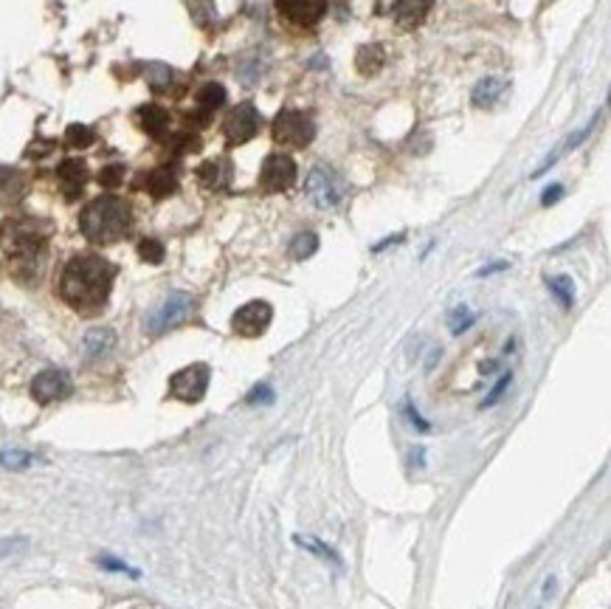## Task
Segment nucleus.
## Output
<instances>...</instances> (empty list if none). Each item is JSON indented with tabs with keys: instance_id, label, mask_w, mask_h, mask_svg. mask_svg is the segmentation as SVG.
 <instances>
[{
	"instance_id": "f257e3e1",
	"label": "nucleus",
	"mask_w": 611,
	"mask_h": 609,
	"mask_svg": "<svg viewBox=\"0 0 611 609\" xmlns=\"http://www.w3.org/2000/svg\"><path fill=\"white\" fill-rule=\"evenodd\" d=\"M113 277H116V268L108 260L96 254H80L65 265L62 280H60V294L80 313H93L108 302Z\"/></svg>"
},
{
	"instance_id": "f03ea898",
	"label": "nucleus",
	"mask_w": 611,
	"mask_h": 609,
	"mask_svg": "<svg viewBox=\"0 0 611 609\" xmlns=\"http://www.w3.org/2000/svg\"><path fill=\"white\" fill-rule=\"evenodd\" d=\"M45 240L48 232L45 226H40L37 221H9L0 229V246L9 254V265L14 277L20 280H32L40 271V260L45 252Z\"/></svg>"
},
{
	"instance_id": "7ed1b4c3",
	"label": "nucleus",
	"mask_w": 611,
	"mask_h": 609,
	"mask_svg": "<svg viewBox=\"0 0 611 609\" xmlns=\"http://www.w3.org/2000/svg\"><path fill=\"white\" fill-rule=\"evenodd\" d=\"M80 229L90 243H99V246L116 243L130 229V206L121 198H113V195L96 198L82 209Z\"/></svg>"
},
{
	"instance_id": "20e7f679",
	"label": "nucleus",
	"mask_w": 611,
	"mask_h": 609,
	"mask_svg": "<svg viewBox=\"0 0 611 609\" xmlns=\"http://www.w3.org/2000/svg\"><path fill=\"white\" fill-rule=\"evenodd\" d=\"M271 133H274V141L282 144V147L302 150L315 138V125L307 113H302L296 108H285L274 116Z\"/></svg>"
},
{
	"instance_id": "39448f33",
	"label": "nucleus",
	"mask_w": 611,
	"mask_h": 609,
	"mask_svg": "<svg viewBox=\"0 0 611 609\" xmlns=\"http://www.w3.org/2000/svg\"><path fill=\"white\" fill-rule=\"evenodd\" d=\"M194 310V300L183 290H175V294H169L150 316H146V333L153 336H161L166 330H173L178 325H183Z\"/></svg>"
},
{
	"instance_id": "423d86ee",
	"label": "nucleus",
	"mask_w": 611,
	"mask_h": 609,
	"mask_svg": "<svg viewBox=\"0 0 611 609\" xmlns=\"http://www.w3.org/2000/svg\"><path fill=\"white\" fill-rule=\"evenodd\" d=\"M307 195L310 201L319 206V209H333L344 201V181H341L330 167H313L310 176H307Z\"/></svg>"
},
{
	"instance_id": "0eeeda50",
	"label": "nucleus",
	"mask_w": 611,
	"mask_h": 609,
	"mask_svg": "<svg viewBox=\"0 0 611 609\" xmlns=\"http://www.w3.org/2000/svg\"><path fill=\"white\" fill-rule=\"evenodd\" d=\"M209 378H212V370L206 364H189V367H183L181 373L169 378V395L183 404H198L206 395Z\"/></svg>"
},
{
	"instance_id": "6e6552de",
	"label": "nucleus",
	"mask_w": 611,
	"mask_h": 609,
	"mask_svg": "<svg viewBox=\"0 0 611 609\" xmlns=\"http://www.w3.org/2000/svg\"><path fill=\"white\" fill-rule=\"evenodd\" d=\"M296 176H299L296 161L285 153H274V156H268L265 164H262L259 184H262L265 192H285L296 184Z\"/></svg>"
},
{
	"instance_id": "1a4fd4ad",
	"label": "nucleus",
	"mask_w": 611,
	"mask_h": 609,
	"mask_svg": "<svg viewBox=\"0 0 611 609\" xmlns=\"http://www.w3.org/2000/svg\"><path fill=\"white\" fill-rule=\"evenodd\" d=\"M271 319H274V308L268 305V302H262V300H254V302L242 305V308L234 313L231 328H234L237 336L257 338V336H262V333L268 330Z\"/></svg>"
},
{
	"instance_id": "9d476101",
	"label": "nucleus",
	"mask_w": 611,
	"mask_h": 609,
	"mask_svg": "<svg viewBox=\"0 0 611 609\" xmlns=\"http://www.w3.org/2000/svg\"><path fill=\"white\" fill-rule=\"evenodd\" d=\"M257 130H259V113L251 102L231 108V113L223 121V133L229 144H246L257 136Z\"/></svg>"
},
{
	"instance_id": "9b49d317",
	"label": "nucleus",
	"mask_w": 611,
	"mask_h": 609,
	"mask_svg": "<svg viewBox=\"0 0 611 609\" xmlns=\"http://www.w3.org/2000/svg\"><path fill=\"white\" fill-rule=\"evenodd\" d=\"M70 378L62 370H42L34 381H32V398L37 404H54L70 395Z\"/></svg>"
},
{
	"instance_id": "f8f14e48",
	"label": "nucleus",
	"mask_w": 611,
	"mask_h": 609,
	"mask_svg": "<svg viewBox=\"0 0 611 609\" xmlns=\"http://www.w3.org/2000/svg\"><path fill=\"white\" fill-rule=\"evenodd\" d=\"M277 9L296 26H315L327 12V0H277Z\"/></svg>"
},
{
	"instance_id": "ddd939ff",
	"label": "nucleus",
	"mask_w": 611,
	"mask_h": 609,
	"mask_svg": "<svg viewBox=\"0 0 611 609\" xmlns=\"http://www.w3.org/2000/svg\"><path fill=\"white\" fill-rule=\"evenodd\" d=\"M434 0H392V17L403 29H418L428 17Z\"/></svg>"
},
{
	"instance_id": "4468645a",
	"label": "nucleus",
	"mask_w": 611,
	"mask_h": 609,
	"mask_svg": "<svg viewBox=\"0 0 611 609\" xmlns=\"http://www.w3.org/2000/svg\"><path fill=\"white\" fill-rule=\"evenodd\" d=\"M57 176H60V181L65 186L68 198H77V195L82 192V186H85V181H88V167L80 158H68V161L60 164Z\"/></svg>"
},
{
	"instance_id": "2eb2a0df",
	"label": "nucleus",
	"mask_w": 611,
	"mask_h": 609,
	"mask_svg": "<svg viewBox=\"0 0 611 609\" xmlns=\"http://www.w3.org/2000/svg\"><path fill=\"white\" fill-rule=\"evenodd\" d=\"M226 100H229V93H226L223 85H220V82H206L198 90V119L206 121L214 110H220L226 105Z\"/></svg>"
},
{
	"instance_id": "dca6fc26",
	"label": "nucleus",
	"mask_w": 611,
	"mask_h": 609,
	"mask_svg": "<svg viewBox=\"0 0 611 609\" xmlns=\"http://www.w3.org/2000/svg\"><path fill=\"white\" fill-rule=\"evenodd\" d=\"M113 345H116V333L110 328H93V330H88L85 333V342H82L88 358H102V356H108L113 350Z\"/></svg>"
},
{
	"instance_id": "f3484780",
	"label": "nucleus",
	"mask_w": 611,
	"mask_h": 609,
	"mask_svg": "<svg viewBox=\"0 0 611 609\" xmlns=\"http://www.w3.org/2000/svg\"><path fill=\"white\" fill-rule=\"evenodd\" d=\"M144 189L153 195V198H169L178 189V176L169 167H161L155 173H150V178L144 181Z\"/></svg>"
},
{
	"instance_id": "a211bd4d",
	"label": "nucleus",
	"mask_w": 611,
	"mask_h": 609,
	"mask_svg": "<svg viewBox=\"0 0 611 609\" xmlns=\"http://www.w3.org/2000/svg\"><path fill=\"white\" fill-rule=\"evenodd\" d=\"M383 62H386V52H383V45H363V48H358V57H355V65H358V71L363 77H375L378 71L383 68Z\"/></svg>"
},
{
	"instance_id": "6ab92c4d",
	"label": "nucleus",
	"mask_w": 611,
	"mask_h": 609,
	"mask_svg": "<svg viewBox=\"0 0 611 609\" xmlns=\"http://www.w3.org/2000/svg\"><path fill=\"white\" fill-rule=\"evenodd\" d=\"M138 121H141V128L150 133V136H155V138H161L164 133H166V128H169V113L164 110V108H158V105H144L141 110H138Z\"/></svg>"
},
{
	"instance_id": "aec40b11",
	"label": "nucleus",
	"mask_w": 611,
	"mask_h": 609,
	"mask_svg": "<svg viewBox=\"0 0 611 609\" xmlns=\"http://www.w3.org/2000/svg\"><path fill=\"white\" fill-rule=\"evenodd\" d=\"M198 178H201V184L206 186V189H223L226 184H229V178H231V169H229V164L226 161H206L201 169H198Z\"/></svg>"
},
{
	"instance_id": "412c9836",
	"label": "nucleus",
	"mask_w": 611,
	"mask_h": 609,
	"mask_svg": "<svg viewBox=\"0 0 611 609\" xmlns=\"http://www.w3.org/2000/svg\"><path fill=\"white\" fill-rule=\"evenodd\" d=\"M502 93H504V82L491 77V80H482V82L474 88V96H471V100H474L476 108H491Z\"/></svg>"
},
{
	"instance_id": "4be33fe9",
	"label": "nucleus",
	"mask_w": 611,
	"mask_h": 609,
	"mask_svg": "<svg viewBox=\"0 0 611 609\" xmlns=\"http://www.w3.org/2000/svg\"><path fill=\"white\" fill-rule=\"evenodd\" d=\"M319 252V234L315 232H302L290 240V257L293 260H307Z\"/></svg>"
},
{
	"instance_id": "5701e85b",
	"label": "nucleus",
	"mask_w": 611,
	"mask_h": 609,
	"mask_svg": "<svg viewBox=\"0 0 611 609\" xmlns=\"http://www.w3.org/2000/svg\"><path fill=\"white\" fill-rule=\"evenodd\" d=\"M547 285H550V290H552V297H558L560 305H564V308H572V302H575V282H572L567 274L550 277Z\"/></svg>"
},
{
	"instance_id": "b1692460",
	"label": "nucleus",
	"mask_w": 611,
	"mask_h": 609,
	"mask_svg": "<svg viewBox=\"0 0 611 609\" xmlns=\"http://www.w3.org/2000/svg\"><path fill=\"white\" fill-rule=\"evenodd\" d=\"M0 466L9 471H23L32 466V454L23 449H4L0 452Z\"/></svg>"
},
{
	"instance_id": "393cba45",
	"label": "nucleus",
	"mask_w": 611,
	"mask_h": 609,
	"mask_svg": "<svg viewBox=\"0 0 611 609\" xmlns=\"http://www.w3.org/2000/svg\"><path fill=\"white\" fill-rule=\"evenodd\" d=\"M296 542L305 547V550H313L315 556H322V558H330V562L335 565V567H341V558L335 556V550L333 547H327L324 542H319V539H313V536H296Z\"/></svg>"
},
{
	"instance_id": "a878e982",
	"label": "nucleus",
	"mask_w": 611,
	"mask_h": 609,
	"mask_svg": "<svg viewBox=\"0 0 611 609\" xmlns=\"http://www.w3.org/2000/svg\"><path fill=\"white\" fill-rule=\"evenodd\" d=\"M146 82H150L155 90H166L169 82H173V71H169L166 65H161V62H155V65L146 68Z\"/></svg>"
},
{
	"instance_id": "bb28decb",
	"label": "nucleus",
	"mask_w": 611,
	"mask_h": 609,
	"mask_svg": "<svg viewBox=\"0 0 611 609\" xmlns=\"http://www.w3.org/2000/svg\"><path fill=\"white\" fill-rule=\"evenodd\" d=\"M93 130L85 128V125H70L68 128V144L70 147H88V144H93Z\"/></svg>"
},
{
	"instance_id": "cd10ccee",
	"label": "nucleus",
	"mask_w": 611,
	"mask_h": 609,
	"mask_svg": "<svg viewBox=\"0 0 611 609\" xmlns=\"http://www.w3.org/2000/svg\"><path fill=\"white\" fill-rule=\"evenodd\" d=\"M451 333L454 336H459V333H465L471 325H474V313L468 310V308H456L454 313H451Z\"/></svg>"
},
{
	"instance_id": "c85d7f7f",
	"label": "nucleus",
	"mask_w": 611,
	"mask_h": 609,
	"mask_svg": "<svg viewBox=\"0 0 611 609\" xmlns=\"http://www.w3.org/2000/svg\"><path fill=\"white\" fill-rule=\"evenodd\" d=\"M138 254H141V260H146V262H161L164 260V246L158 240H141L138 243Z\"/></svg>"
},
{
	"instance_id": "c756f323",
	"label": "nucleus",
	"mask_w": 611,
	"mask_h": 609,
	"mask_svg": "<svg viewBox=\"0 0 611 609\" xmlns=\"http://www.w3.org/2000/svg\"><path fill=\"white\" fill-rule=\"evenodd\" d=\"M121 181H125V167H121V164H110L99 173V184L102 186H118Z\"/></svg>"
},
{
	"instance_id": "7c9ffc66",
	"label": "nucleus",
	"mask_w": 611,
	"mask_h": 609,
	"mask_svg": "<svg viewBox=\"0 0 611 609\" xmlns=\"http://www.w3.org/2000/svg\"><path fill=\"white\" fill-rule=\"evenodd\" d=\"M246 401H249V404H274V389L268 386V384H259V386L251 389Z\"/></svg>"
},
{
	"instance_id": "2f4dec72",
	"label": "nucleus",
	"mask_w": 611,
	"mask_h": 609,
	"mask_svg": "<svg viewBox=\"0 0 611 609\" xmlns=\"http://www.w3.org/2000/svg\"><path fill=\"white\" fill-rule=\"evenodd\" d=\"M507 384H510V373H504V376H502V378L496 381V386L491 389V395L484 398V406H494V404L499 401V395H502L504 389H507Z\"/></svg>"
},
{
	"instance_id": "473e14b6",
	"label": "nucleus",
	"mask_w": 611,
	"mask_h": 609,
	"mask_svg": "<svg viewBox=\"0 0 611 609\" xmlns=\"http://www.w3.org/2000/svg\"><path fill=\"white\" fill-rule=\"evenodd\" d=\"M99 565L105 567V570H116V573H130V576H138L136 570H130L125 562H116V558H108V556H102L99 558Z\"/></svg>"
},
{
	"instance_id": "72a5a7b5",
	"label": "nucleus",
	"mask_w": 611,
	"mask_h": 609,
	"mask_svg": "<svg viewBox=\"0 0 611 609\" xmlns=\"http://www.w3.org/2000/svg\"><path fill=\"white\" fill-rule=\"evenodd\" d=\"M560 195H564V186L560 184H555V186H550V189H544V195H541V204L544 206H550V204H555Z\"/></svg>"
},
{
	"instance_id": "f704fd0d",
	"label": "nucleus",
	"mask_w": 611,
	"mask_h": 609,
	"mask_svg": "<svg viewBox=\"0 0 611 609\" xmlns=\"http://www.w3.org/2000/svg\"><path fill=\"white\" fill-rule=\"evenodd\" d=\"M406 415H409V421H411L414 426H418L420 432H428V429H431V426H428V423H426V421H423V418L418 415V412L411 409V404H406Z\"/></svg>"
},
{
	"instance_id": "c9c22d12",
	"label": "nucleus",
	"mask_w": 611,
	"mask_h": 609,
	"mask_svg": "<svg viewBox=\"0 0 611 609\" xmlns=\"http://www.w3.org/2000/svg\"><path fill=\"white\" fill-rule=\"evenodd\" d=\"M504 268H507V262H494L491 268H482L479 274H482V277H487V274H494V271H504Z\"/></svg>"
}]
</instances>
